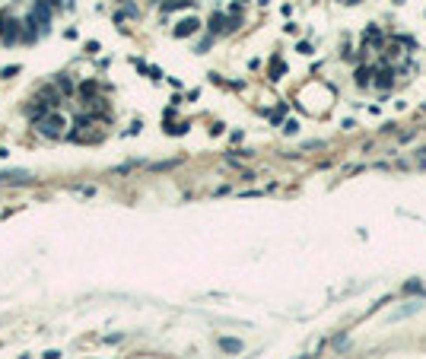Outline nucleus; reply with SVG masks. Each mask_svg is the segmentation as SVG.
Instances as JSON below:
<instances>
[{"instance_id": "12", "label": "nucleus", "mask_w": 426, "mask_h": 359, "mask_svg": "<svg viewBox=\"0 0 426 359\" xmlns=\"http://www.w3.org/2000/svg\"><path fill=\"white\" fill-rule=\"evenodd\" d=\"M159 3H162V0H156V6H159Z\"/></svg>"}, {"instance_id": "3", "label": "nucleus", "mask_w": 426, "mask_h": 359, "mask_svg": "<svg viewBox=\"0 0 426 359\" xmlns=\"http://www.w3.org/2000/svg\"><path fill=\"white\" fill-rule=\"evenodd\" d=\"M197 29H201V22H197L194 16H188V19H181L175 29H172V35H175V38H188V35H194Z\"/></svg>"}, {"instance_id": "8", "label": "nucleus", "mask_w": 426, "mask_h": 359, "mask_svg": "<svg viewBox=\"0 0 426 359\" xmlns=\"http://www.w3.org/2000/svg\"><path fill=\"white\" fill-rule=\"evenodd\" d=\"M57 89H60V92H67V95H70V92H73V83H70V80H67V76H57Z\"/></svg>"}, {"instance_id": "10", "label": "nucleus", "mask_w": 426, "mask_h": 359, "mask_svg": "<svg viewBox=\"0 0 426 359\" xmlns=\"http://www.w3.org/2000/svg\"><path fill=\"white\" fill-rule=\"evenodd\" d=\"M185 127H188V124H172V127H166V130H169V134H185Z\"/></svg>"}, {"instance_id": "5", "label": "nucleus", "mask_w": 426, "mask_h": 359, "mask_svg": "<svg viewBox=\"0 0 426 359\" xmlns=\"http://www.w3.org/2000/svg\"><path fill=\"white\" fill-rule=\"evenodd\" d=\"M207 29H210V35H216V32H229V19H226L223 13H213V16H210V25H207Z\"/></svg>"}, {"instance_id": "6", "label": "nucleus", "mask_w": 426, "mask_h": 359, "mask_svg": "<svg viewBox=\"0 0 426 359\" xmlns=\"http://www.w3.org/2000/svg\"><path fill=\"white\" fill-rule=\"evenodd\" d=\"M80 92H83V99L99 102V99H95V95H99V83H92V80H89V83H83V86H80Z\"/></svg>"}, {"instance_id": "11", "label": "nucleus", "mask_w": 426, "mask_h": 359, "mask_svg": "<svg viewBox=\"0 0 426 359\" xmlns=\"http://www.w3.org/2000/svg\"><path fill=\"white\" fill-rule=\"evenodd\" d=\"M48 3H51V6H54V10H60V0H48Z\"/></svg>"}, {"instance_id": "1", "label": "nucleus", "mask_w": 426, "mask_h": 359, "mask_svg": "<svg viewBox=\"0 0 426 359\" xmlns=\"http://www.w3.org/2000/svg\"><path fill=\"white\" fill-rule=\"evenodd\" d=\"M64 127H67V118L57 115V111H48V115L35 124V130L41 137H48V140H60L64 137Z\"/></svg>"}, {"instance_id": "4", "label": "nucleus", "mask_w": 426, "mask_h": 359, "mask_svg": "<svg viewBox=\"0 0 426 359\" xmlns=\"http://www.w3.org/2000/svg\"><path fill=\"white\" fill-rule=\"evenodd\" d=\"M185 6H194V0H162L159 10L166 16V13H175V10H185Z\"/></svg>"}, {"instance_id": "9", "label": "nucleus", "mask_w": 426, "mask_h": 359, "mask_svg": "<svg viewBox=\"0 0 426 359\" xmlns=\"http://www.w3.org/2000/svg\"><path fill=\"white\" fill-rule=\"evenodd\" d=\"M220 347H223V350H229V353H236V350H242V344H239V340H220Z\"/></svg>"}, {"instance_id": "7", "label": "nucleus", "mask_w": 426, "mask_h": 359, "mask_svg": "<svg viewBox=\"0 0 426 359\" xmlns=\"http://www.w3.org/2000/svg\"><path fill=\"white\" fill-rule=\"evenodd\" d=\"M89 124H92V118H89V115H86V118H76V127H89ZM70 140H80V130H73Z\"/></svg>"}, {"instance_id": "2", "label": "nucleus", "mask_w": 426, "mask_h": 359, "mask_svg": "<svg viewBox=\"0 0 426 359\" xmlns=\"http://www.w3.org/2000/svg\"><path fill=\"white\" fill-rule=\"evenodd\" d=\"M19 29H22V25L10 16V19H6V25H3V32H0L3 45H16V41H22V32H19Z\"/></svg>"}]
</instances>
